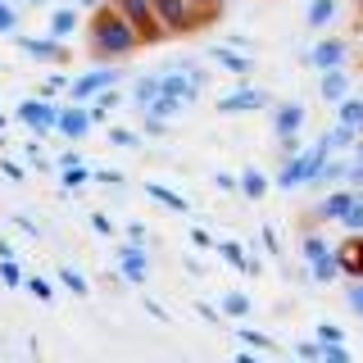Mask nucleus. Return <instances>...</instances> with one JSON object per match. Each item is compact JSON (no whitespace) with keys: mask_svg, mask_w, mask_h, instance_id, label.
Listing matches in <instances>:
<instances>
[{"mask_svg":"<svg viewBox=\"0 0 363 363\" xmlns=\"http://www.w3.org/2000/svg\"><path fill=\"white\" fill-rule=\"evenodd\" d=\"M23 155L32 159V168H50V164H45V155H41V136H37V141H28V145H23Z\"/></svg>","mask_w":363,"mask_h":363,"instance_id":"44","label":"nucleus"},{"mask_svg":"<svg viewBox=\"0 0 363 363\" xmlns=\"http://www.w3.org/2000/svg\"><path fill=\"white\" fill-rule=\"evenodd\" d=\"M304 118H309V109H304L300 100H281V105L272 109V132H277V136L300 132V128H304Z\"/></svg>","mask_w":363,"mask_h":363,"instance_id":"13","label":"nucleus"},{"mask_svg":"<svg viewBox=\"0 0 363 363\" xmlns=\"http://www.w3.org/2000/svg\"><path fill=\"white\" fill-rule=\"evenodd\" d=\"M213 250H218V255H223L236 272H245V277H259V272H264V264H259V259H250V250H245L241 241H218Z\"/></svg>","mask_w":363,"mask_h":363,"instance_id":"14","label":"nucleus"},{"mask_svg":"<svg viewBox=\"0 0 363 363\" xmlns=\"http://www.w3.org/2000/svg\"><path fill=\"white\" fill-rule=\"evenodd\" d=\"M73 32H77V9H55V14H50V37H73Z\"/></svg>","mask_w":363,"mask_h":363,"instance_id":"28","label":"nucleus"},{"mask_svg":"<svg viewBox=\"0 0 363 363\" xmlns=\"http://www.w3.org/2000/svg\"><path fill=\"white\" fill-rule=\"evenodd\" d=\"M182 109H186V100H182V96H173V91H159V96H155V100H150V105H145L141 113H150V118H164V123H173Z\"/></svg>","mask_w":363,"mask_h":363,"instance_id":"17","label":"nucleus"},{"mask_svg":"<svg viewBox=\"0 0 363 363\" xmlns=\"http://www.w3.org/2000/svg\"><path fill=\"white\" fill-rule=\"evenodd\" d=\"M0 173H5L9 182H28V168H23V164H18V159H9V155H5V159H0Z\"/></svg>","mask_w":363,"mask_h":363,"instance_id":"40","label":"nucleus"},{"mask_svg":"<svg viewBox=\"0 0 363 363\" xmlns=\"http://www.w3.org/2000/svg\"><path fill=\"white\" fill-rule=\"evenodd\" d=\"M145 313L159 318V323H168V309H164V304H155V300H145Z\"/></svg>","mask_w":363,"mask_h":363,"instance_id":"51","label":"nucleus"},{"mask_svg":"<svg viewBox=\"0 0 363 363\" xmlns=\"http://www.w3.org/2000/svg\"><path fill=\"white\" fill-rule=\"evenodd\" d=\"M327 141H332V150H354V141H359V128H350V123H340L336 118V128H327Z\"/></svg>","mask_w":363,"mask_h":363,"instance_id":"25","label":"nucleus"},{"mask_svg":"<svg viewBox=\"0 0 363 363\" xmlns=\"http://www.w3.org/2000/svg\"><path fill=\"white\" fill-rule=\"evenodd\" d=\"M264 250H268V255H281V241H277V232H272V227H264Z\"/></svg>","mask_w":363,"mask_h":363,"instance_id":"50","label":"nucleus"},{"mask_svg":"<svg viewBox=\"0 0 363 363\" xmlns=\"http://www.w3.org/2000/svg\"><path fill=\"white\" fill-rule=\"evenodd\" d=\"M340 227H345L350 236H363V196H354V204H350V213L340 218Z\"/></svg>","mask_w":363,"mask_h":363,"instance_id":"35","label":"nucleus"},{"mask_svg":"<svg viewBox=\"0 0 363 363\" xmlns=\"http://www.w3.org/2000/svg\"><path fill=\"white\" fill-rule=\"evenodd\" d=\"M145 196H150L155 204H164V209H173V213H186V200H182L177 191H168L164 182H145Z\"/></svg>","mask_w":363,"mask_h":363,"instance_id":"22","label":"nucleus"},{"mask_svg":"<svg viewBox=\"0 0 363 363\" xmlns=\"http://www.w3.org/2000/svg\"><path fill=\"white\" fill-rule=\"evenodd\" d=\"M345 304H350V309H354V313L363 318V277H354V281L345 286Z\"/></svg>","mask_w":363,"mask_h":363,"instance_id":"39","label":"nucleus"},{"mask_svg":"<svg viewBox=\"0 0 363 363\" xmlns=\"http://www.w3.org/2000/svg\"><path fill=\"white\" fill-rule=\"evenodd\" d=\"M309 277L318 281V286H332L336 277H345V268H340V259H336V250H327L323 259H313L309 264Z\"/></svg>","mask_w":363,"mask_h":363,"instance_id":"18","label":"nucleus"},{"mask_svg":"<svg viewBox=\"0 0 363 363\" xmlns=\"http://www.w3.org/2000/svg\"><path fill=\"white\" fill-rule=\"evenodd\" d=\"M227 45H236V50H250V37H245V32H232V37H227Z\"/></svg>","mask_w":363,"mask_h":363,"instance_id":"52","label":"nucleus"},{"mask_svg":"<svg viewBox=\"0 0 363 363\" xmlns=\"http://www.w3.org/2000/svg\"><path fill=\"white\" fill-rule=\"evenodd\" d=\"M340 268H345V277H363V241H345L336 250Z\"/></svg>","mask_w":363,"mask_h":363,"instance_id":"21","label":"nucleus"},{"mask_svg":"<svg viewBox=\"0 0 363 363\" xmlns=\"http://www.w3.org/2000/svg\"><path fill=\"white\" fill-rule=\"evenodd\" d=\"M68 82H73V77H64V73H50V77H45V82H41V91H37V96H60V91H68Z\"/></svg>","mask_w":363,"mask_h":363,"instance_id":"37","label":"nucleus"},{"mask_svg":"<svg viewBox=\"0 0 363 363\" xmlns=\"http://www.w3.org/2000/svg\"><path fill=\"white\" fill-rule=\"evenodd\" d=\"M96 182H100V186H109V191H123V186H128V177H123V173H109V168H100Z\"/></svg>","mask_w":363,"mask_h":363,"instance_id":"41","label":"nucleus"},{"mask_svg":"<svg viewBox=\"0 0 363 363\" xmlns=\"http://www.w3.org/2000/svg\"><path fill=\"white\" fill-rule=\"evenodd\" d=\"M0 32H5V37H14V32H18V9L9 5V0H0Z\"/></svg>","mask_w":363,"mask_h":363,"instance_id":"36","label":"nucleus"},{"mask_svg":"<svg viewBox=\"0 0 363 363\" xmlns=\"http://www.w3.org/2000/svg\"><path fill=\"white\" fill-rule=\"evenodd\" d=\"M0 128H9V113L5 109H0Z\"/></svg>","mask_w":363,"mask_h":363,"instance_id":"57","label":"nucleus"},{"mask_svg":"<svg viewBox=\"0 0 363 363\" xmlns=\"http://www.w3.org/2000/svg\"><path fill=\"white\" fill-rule=\"evenodd\" d=\"M14 227H18V232H28V236H41V227H37V223H32V218H28V213H14Z\"/></svg>","mask_w":363,"mask_h":363,"instance_id":"48","label":"nucleus"},{"mask_svg":"<svg viewBox=\"0 0 363 363\" xmlns=\"http://www.w3.org/2000/svg\"><path fill=\"white\" fill-rule=\"evenodd\" d=\"M91 227H96V232L100 236H113V232H118V227H113V218H109V213H91V218H86Z\"/></svg>","mask_w":363,"mask_h":363,"instance_id":"43","label":"nucleus"},{"mask_svg":"<svg viewBox=\"0 0 363 363\" xmlns=\"http://www.w3.org/2000/svg\"><path fill=\"white\" fill-rule=\"evenodd\" d=\"M336 118H340V123H350V128H359V132H363V96H354V91H350L345 100H336Z\"/></svg>","mask_w":363,"mask_h":363,"instance_id":"24","label":"nucleus"},{"mask_svg":"<svg viewBox=\"0 0 363 363\" xmlns=\"http://www.w3.org/2000/svg\"><path fill=\"white\" fill-rule=\"evenodd\" d=\"M145 272H150V250L141 241H123L118 245V277L128 286H145Z\"/></svg>","mask_w":363,"mask_h":363,"instance_id":"4","label":"nucleus"},{"mask_svg":"<svg viewBox=\"0 0 363 363\" xmlns=\"http://www.w3.org/2000/svg\"><path fill=\"white\" fill-rule=\"evenodd\" d=\"M318 96H323L327 105L345 100L350 96V73H345V68H323V73H318Z\"/></svg>","mask_w":363,"mask_h":363,"instance_id":"15","label":"nucleus"},{"mask_svg":"<svg viewBox=\"0 0 363 363\" xmlns=\"http://www.w3.org/2000/svg\"><path fill=\"white\" fill-rule=\"evenodd\" d=\"M327 250H332V245H327V241H323V236H318V232L300 236V259H304V264H313V259H323Z\"/></svg>","mask_w":363,"mask_h":363,"instance_id":"30","label":"nucleus"},{"mask_svg":"<svg viewBox=\"0 0 363 363\" xmlns=\"http://www.w3.org/2000/svg\"><path fill=\"white\" fill-rule=\"evenodd\" d=\"M236 336H241L250 350H264V354H272V350H277V340H272L268 332H255V327H236Z\"/></svg>","mask_w":363,"mask_h":363,"instance_id":"29","label":"nucleus"},{"mask_svg":"<svg viewBox=\"0 0 363 363\" xmlns=\"http://www.w3.org/2000/svg\"><path fill=\"white\" fill-rule=\"evenodd\" d=\"M241 196L245 200H264L268 196V177L259 173V168H245V173H241Z\"/></svg>","mask_w":363,"mask_h":363,"instance_id":"26","label":"nucleus"},{"mask_svg":"<svg viewBox=\"0 0 363 363\" xmlns=\"http://www.w3.org/2000/svg\"><path fill=\"white\" fill-rule=\"evenodd\" d=\"M336 14H340V5H336V0H313V5H309V14H304V23H309L313 32H323L327 23H336Z\"/></svg>","mask_w":363,"mask_h":363,"instance_id":"20","label":"nucleus"},{"mask_svg":"<svg viewBox=\"0 0 363 363\" xmlns=\"http://www.w3.org/2000/svg\"><path fill=\"white\" fill-rule=\"evenodd\" d=\"M159 23H164V32H191L196 28V5L191 0H150Z\"/></svg>","mask_w":363,"mask_h":363,"instance_id":"8","label":"nucleus"},{"mask_svg":"<svg viewBox=\"0 0 363 363\" xmlns=\"http://www.w3.org/2000/svg\"><path fill=\"white\" fill-rule=\"evenodd\" d=\"M23 291H28L32 300H41V304L55 300V281H50V277H28V286H23Z\"/></svg>","mask_w":363,"mask_h":363,"instance_id":"33","label":"nucleus"},{"mask_svg":"<svg viewBox=\"0 0 363 363\" xmlns=\"http://www.w3.org/2000/svg\"><path fill=\"white\" fill-rule=\"evenodd\" d=\"M323 359L327 363H350V350L345 345H323Z\"/></svg>","mask_w":363,"mask_h":363,"instance_id":"46","label":"nucleus"},{"mask_svg":"<svg viewBox=\"0 0 363 363\" xmlns=\"http://www.w3.org/2000/svg\"><path fill=\"white\" fill-rule=\"evenodd\" d=\"M295 354L300 359H323V340H295Z\"/></svg>","mask_w":363,"mask_h":363,"instance_id":"42","label":"nucleus"},{"mask_svg":"<svg viewBox=\"0 0 363 363\" xmlns=\"http://www.w3.org/2000/svg\"><path fill=\"white\" fill-rule=\"evenodd\" d=\"M14 45L28 55V60H37V64H60L68 55V45L60 37H50V32H45V37H23V32H14Z\"/></svg>","mask_w":363,"mask_h":363,"instance_id":"7","label":"nucleus"},{"mask_svg":"<svg viewBox=\"0 0 363 363\" xmlns=\"http://www.w3.org/2000/svg\"><path fill=\"white\" fill-rule=\"evenodd\" d=\"M272 96L264 86H236L227 91V96H218V113H232V118H241V113H255V109H268Z\"/></svg>","mask_w":363,"mask_h":363,"instance_id":"5","label":"nucleus"},{"mask_svg":"<svg viewBox=\"0 0 363 363\" xmlns=\"http://www.w3.org/2000/svg\"><path fill=\"white\" fill-rule=\"evenodd\" d=\"M14 118L23 123V128H32L37 136L60 132V105H55L50 96H28V100H23V105L14 109Z\"/></svg>","mask_w":363,"mask_h":363,"instance_id":"2","label":"nucleus"},{"mask_svg":"<svg viewBox=\"0 0 363 363\" xmlns=\"http://www.w3.org/2000/svg\"><path fill=\"white\" fill-rule=\"evenodd\" d=\"M354 196H359L354 186H332L323 196V204H318V218H323V223H340L350 213V204H354Z\"/></svg>","mask_w":363,"mask_h":363,"instance_id":"11","label":"nucleus"},{"mask_svg":"<svg viewBox=\"0 0 363 363\" xmlns=\"http://www.w3.org/2000/svg\"><path fill=\"white\" fill-rule=\"evenodd\" d=\"M250 313V295L245 291H227L223 295V318H245Z\"/></svg>","mask_w":363,"mask_h":363,"instance_id":"31","label":"nucleus"},{"mask_svg":"<svg viewBox=\"0 0 363 363\" xmlns=\"http://www.w3.org/2000/svg\"><path fill=\"white\" fill-rule=\"evenodd\" d=\"M60 286H64V291H73V295H86V291H91V281H86L77 268H60Z\"/></svg>","mask_w":363,"mask_h":363,"instance_id":"34","label":"nucleus"},{"mask_svg":"<svg viewBox=\"0 0 363 363\" xmlns=\"http://www.w3.org/2000/svg\"><path fill=\"white\" fill-rule=\"evenodd\" d=\"M191 5H204V9H213V5H218V0H191Z\"/></svg>","mask_w":363,"mask_h":363,"instance_id":"56","label":"nucleus"},{"mask_svg":"<svg viewBox=\"0 0 363 363\" xmlns=\"http://www.w3.org/2000/svg\"><path fill=\"white\" fill-rule=\"evenodd\" d=\"M213 186L232 196V191H241V177H232V173H213Z\"/></svg>","mask_w":363,"mask_h":363,"instance_id":"45","label":"nucleus"},{"mask_svg":"<svg viewBox=\"0 0 363 363\" xmlns=\"http://www.w3.org/2000/svg\"><path fill=\"white\" fill-rule=\"evenodd\" d=\"M109 145H118V150H145V136H141V132H132V128H118V123H113V128H109Z\"/></svg>","mask_w":363,"mask_h":363,"instance_id":"27","label":"nucleus"},{"mask_svg":"<svg viewBox=\"0 0 363 363\" xmlns=\"http://www.w3.org/2000/svg\"><path fill=\"white\" fill-rule=\"evenodd\" d=\"M0 281H5L9 291H23V286H28V277H23L18 259H0Z\"/></svg>","mask_w":363,"mask_h":363,"instance_id":"32","label":"nucleus"},{"mask_svg":"<svg viewBox=\"0 0 363 363\" xmlns=\"http://www.w3.org/2000/svg\"><path fill=\"white\" fill-rule=\"evenodd\" d=\"M345 55H350V45H345V41L323 37L318 45H309V50H304V64H309L313 73H323V68H340V64H345Z\"/></svg>","mask_w":363,"mask_h":363,"instance_id":"9","label":"nucleus"},{"mask_svg":"<svg viewBox=\"0 0 363 363\" xmlns=\"http://www.w3.org/2000/svg\"><path fill=\"white\" fill-rule=\"evenodd\" d=\"M318 340H323V345H340V340H345V327H336V323H318Z\"/></svg>","mask_w":363,"mask_h":363,"instance_id":"38","label":"nucleus"},{"mask_svg":"<svg viewBox=\"0 0 363 363\" xmlns=\"http://www.w3.org/2000/svg\"><path fill=\"white\" fill-rule=\"evenodd\" d=\"M155 96H159V73H141V77L132 82V105H136V109H145Z\"/></svg>","mask_w":363,"mask_h":363,"instance_id":"23","label":"nucleus"},{"mask_svg":"<svg viewBox=\"0 0 363 363\" xmlns=\"http://www.w3.org/2000/svg\"><path fill=\"white\" fill-rule=\"evenodd\" d=\"M141 118H145V136H164V132H168L164 118H150V113H141Z\"/></svg>","mask_w":363,"mask_h":363,"instance_id":"47","label":"nucleus"},{"mask_svg":"<svg viewBox=\"0 0 363 363\" xmlns=\"http://www.w3.org/2000/svg\"><path fill=\"white\" fill-rule=\"evenodd\" d=\"M209 60L218 64V68H227V73H236V77H245L250 68V50H236V45H227V41H218V45H209Z\"/></svg>","mask_w":363,"mask_h":363,"instance_id":"12","label":"nucleus"},{"mask_svg":"<svg viewBox=\"0 0 363 363\" xmlns=\"http://www.w3.org/2000/svg\"><path fill=\"white\" fill-rule=\"evenodd\" d=\"M109 5L118 9V14L128 18L136 32H141V45L159 41V32H164V23H159V14H155V5H150V0H109Z\"/></svg>","mask_w":363,"mask_h":363,"instance_id":"3","label":"nucleus"},{"mask_svg":"<svg viewBox=\"0 0 363 363\" xmlns=\"http://www.w3.org/2000/svg\"><path fill=\"white\" fill-rule=\"evenodd\" d=\"M359 96H363V82H359Z\"/></svg>","mask_w":363,"mask_h":363,"instance_id":"59","label":"nucleus"},{"mask_svg":"<svg viewBox=\"0 0 363 363\" xmlns=\"http://www.w3.org/2000/svg\"><path fill=\"white\" fill-rule=\"evenodd\" d=\"M191 245H200V250H209L213 245V236L204 232V227H191Z\"/></svg>","mask_w":363,"mask_h":363,"instance_id":"49","label":"nucleus"},{"mask_svg":"<svg viewBox=\"0 0 363 363\" xmlns=\"http://www.w3.org/2000/svg\"><path fill=\"white\" fill-rule=\"evenodd\" d=\"M91 45H96V55H105V60H123V55H132L136 45H141V32L109 5V9H100L96 23H91Z\"/></svg>","mask_w":363,"mask_h":363,"instance_id":"1","label":"nucleus"},{"mask_svg":"<svg viewBox=\"0 0 363 363\" xmlns=\"http://www.w3.org/2000/svg\"><path fill=\"white\" fill-rule=\"evenodd\" d=\"M73 5H77V9H96L100 0H73Z\"/></svg>","mask_w":363,"mask_h":363,"instance_id":"55","label":"nucleus"},{"mask_svg":"<svg viewBox=\"0 0 363 363\" xmlns=\"http://www.w3.org/2000/svg\"><path fill=\"white\" fill-rule=\"evenodd\" d=\"M118 68H91V73H82V77H73L68 82V100H77V105H86V100H96L105 86H118Z\"/></svg>","mask_w":363,"mask_h":363,"instance_id":"6","label":"nucleus"},{"mask_svg":"<svg viewBox=\"0 0 363 363\" xmlns=\"http://www.w3.org/2000/svg\"><path fill=\"white\" fill-rule=\"evenodd\" d=\"M91 128H96V123H91L86 109H60V136H68V141H82Z\"/></svg>","mask_w":363,"mask_h":363,"instance_id":"16","label":"nucleus"},{"mask_svg":"<svg viewBox=\"0 0 363 363\" xmlns=\"http://www.w3.org/2000/svg\"><path fill=\"white\" fill-rule=\"evenodd\" d=\"M23 5H32V9H41V5H45V0H23Z\"/></svg>","mask_w":363,"mask_h":363,"instance_id":"58","label":"nucleus"},{"mask_svg":"<svg viewBox=\"0 0 363 363\" xmlns=\"http://www.w3.org/2000/svg\"><path fill=\"white\" fill-rule=\"evenodd\" d=\"M128 241H145V227L141 223H128Z\"/></svg>","mask_w":363,"mask_h":363,"instance_id":"53","label":"nucleus"},{"mask_svg":"<svg viewBox=\"0 0 363 363\" xmlns=\"http://www.w3.org/2000/svg\"><path fill=\"white\" fill-rule=\"evenodd\" d=\"M86 182H96V173H91L86 164H73V168H60V186L64 196H77V191L86 186Z\"/></svg>","mask_w":363,"mask_h":363,"instance_id":"19","label":"nucleus"},{"mask_svg":"<svg viewBox=\"0 0 363 363\" xmlns=\"http://www.w3.org/2000/svg\"><path fill=\"white\" fill-rule=\"evenodd\" d=\"M313 191H332V186H350V159H345V150L340 155H327L323 159V168H318V177L309 182Z\"/></svg>","mask_w":363,"mask_h":363,"instance_id":"10","label":"nucleus"},{"mask_svg":"<svg viewBox=\"0 0 363 363\" xmlns=\"http://www.w3.org/2000/svg\"><path fill=\"white\" fill-rule=\"evenodd\" d=\"M0 259H18V250L9 245V241H0Z\"/></svg>","mask_w":363,"mask_h":363,"instance_id":"54","label":"nucleus"}]
</instances>
